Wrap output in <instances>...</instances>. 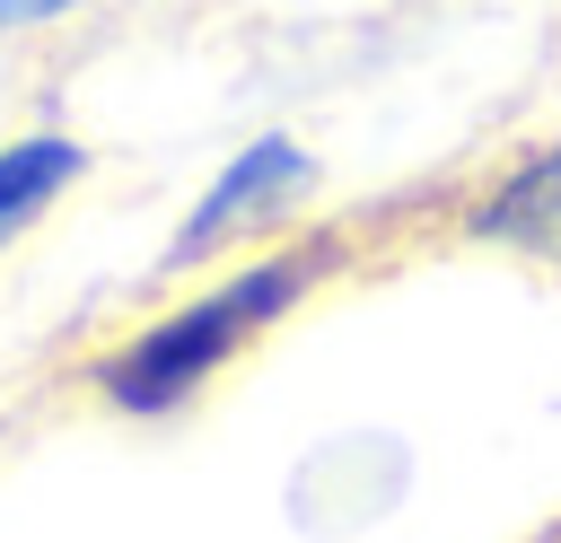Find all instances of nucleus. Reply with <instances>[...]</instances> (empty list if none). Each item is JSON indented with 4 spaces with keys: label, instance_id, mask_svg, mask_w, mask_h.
<instances>
[{
    "label": "nucleus",
    "instance_id": "1",
    "mask_svg": "<svg viewBox=\"0 0 561 543\" xmlns=\"http://www.w3.org/2000/svg\"><path fill=\"white\" fill-rule=\"evenodd\" d=\"M333 263H342V245H333V236H298V245H280V254L237 263L219 289L184 298L175 315L140 324L114 359H96V394H105L114 412H131V420L184 412V403H193V394H202L237 350H254V333H263V324H280L316 280H333Z\"/></svg>",
    "mask_w": 561,
    "mask_h": 543
},
{
    "label": "nucleus",
    "instance_id": "2",
    "mask_svg": "<svg viewBox=\"0 0 561 543\" xmlns=\"http://www.w3.org/2000/svg\"><path fill=\"white\" fill-rule=\"evenodd\" d=\"M465 236L561 280V149H526L508 175H491L482 201L465 210Z\"/></svg>",
    "mask_w": 561,
    "mask_h": 543
},
{
    "label": "nucleus",
    "instance_id": "3",
    "mask_svg": "<svg viewBox=\"0 0 561 543\" xmlns=\"http://www.w3.org/2000/svg\"><path fill=\"white\" fill-rule=\"evenodd\" d=\"M307 184V158L289 149V140H254L210 193H202V210L184 219V236H175V263H193V254H210V245H228L237 228H254V219H272L289 193Z\"/></svg>",
    "mask_w": 561,
    "mask_h": 543
},
{
    "label": "nucleus",
    "instance_id": "4",
    "mask_svg": "<svg viewBox=\"0 0 561 543\" xmlns=\"http://www.w3.org/2000/svg\"><path fill=\"white\" fill-rule=\"evenodd\" d=\"M79 166H88V149L61 140V131H26V140H9V149H0V245L26 236V228L79 184Z\"/></svg>",
    "mask_w": 561,
    "mask_h": 543
},
{
    "label": "nucleus",
    "instance_id": "5",
    "mask_svg": "<svg viewBox=\"0 0 561 543\" xmlns=\"http://www.w3.org/2000/svg\"><path fill=\"white\" fill-rule=\"evenodd\" d=\"M61 9H79V0H0V26H44Z\"/></svg>",
    "mask_w": 561,
    "mask_h": 543
}]
</instances>
